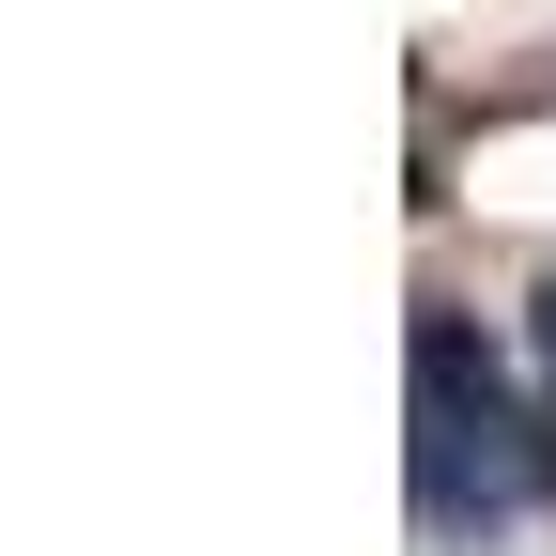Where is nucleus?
I'll list each match as a JSON object with an SVG mask.
<instances>
[{"label":"nucleus","mask_w":556,"mask_h":556,"mask_svg":"<svg viewBox=\"0 0 556 556\" xmlns=\"http://www.w3.org/2000/svg\"><path fill=\"white\" fill-rule=\"evenodd\" d=\"M402 495L433 541H479L541 495V417L464 309H417V340H402Z\"/></svg>","instance_id":"f257e3e1"},{"label":"nucleus","mask_w":556,"mask_h":556,"mask_svg":"<svg viewBox=\"0 0 556 556\" xmlns=\"http://www.w3.org/2000/svg\"><path fill=\"white\" fill-rule=\"evenodd\" d=\"M541 356H556V294H541Z\"/></svg>","instance_id":"f03ea898"}]
</instances>
